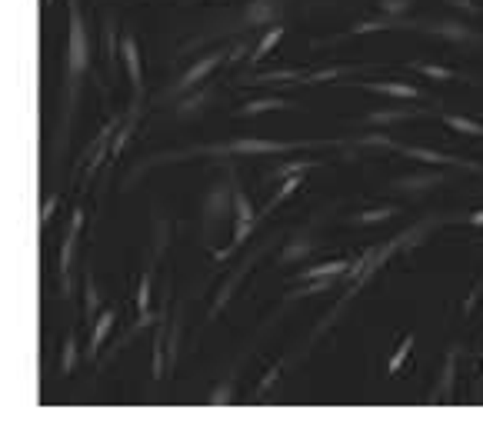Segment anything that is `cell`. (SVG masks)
<instances>
[{
    "label": "cell",
    "instance_id": "cell-29",
    "mask_svg": "<svg viewBox=\"0 0 483 423\" xmlns=\"http://www.w3.org/2000/svg\"><path fill=\"white\" fill-rule=\"evenodd\" d=\"M467 224H473V227H483V210H473V214L467 217Z\"/></svg>",
    "mask_w": 483,
    "mask_h": 423
},
{
    "label": "cell",
    "instance_id": "cell-18",
    "mask_svg": "<svg viewBox=\"0 0 483 423\" xmlns=\"http://www.w3.org/2000/svg\"><path fill=\"white\" fill-rule=\"evenodd\" d=\"M274 14H277V7L270 0H257V3L247 7V24H267Z\"/></svg>",
    "mask_w": 483,
    "mask_h": 423
},
{
    "label": "cell",
    "instance_id": "cell-23",
    "mask_svg": "<svg viewBox=\"0 0 483 423\" xmlns=\"http://www.w3.org/2000/svg\"><path fill=\"white\" fill-rule=\"evenodd\" d=\"M313 167V160H293V164H283V167H277L274 174H270V180H283V177H293V174H306Z\"/></svg>",
    "mask_w": 483,
    "mask_h": 423
},
{
    "label": "cell",
    "instance_id": "cell-21",
    "mask_svg": "<svg viewBox=\"0 0 483 423\" xmlns=\"http://www.w3.org/2000/svg\"><path fill=\"white\" fill-rule=\"evenodd\" d=\"M83 224V214L77 210L74 214V224H70V233H67V244H64V253H60V270L67 274V267H70V250H74V240H77V230Z\"/></svg>",
    "mask_w": 483,
    "mask_h": 423
},
{
    "label": "cell",
    "instance_id": "cell-26",
    "mask_svg": "<svg viewBox=\"0 0 483 423\" xmlns=\"http://www.w3.org/2000/svg\"><path fill=\"white\" fill-rule=\"evenodd\" d=\"M74 353H77V340L67 337V347H64V370H74Z\"/></svg>",
    "mask_w": 483,
    "mask_h": 423
},
{
    "label": "cell",
    "instance_id": "cell-20",
    "mask_svg": "<svg viewBox=\"0 0 483 423\" xmlns=\"http://www.w3.org/2000/svg\"><path fill=\"white\" fill-rule=\"evenodd\" d=\"M413 70L417 74H423V77H430V80H457V70H450V67H436V64H413Z\"/></svg>",
    "mask_w": 483,
    "mask_h": 423
},
{
    "label": "cell",
    "instance_id": "cell-17",
    "mask_svg": "<svg viewBox=\"0 0 483 423\" xmlns=\"http://www.w3.org/2000/svg\"><path fill=\"white\" fill-rule=\"evenodd\" d=\"M310 250H313V244H310L306 237H297V240H290V244H287V250L280 253V264H293V260H304Z\"/></svg>",
    "mask_w": 483,
    "mask_h": 423
},
{
    "label": "cell",
    "instance_id": "cell-16",
    "mask_svg": "<svg viewBox=\"0 0 483 423\" xmlns=\"http://www.w3.org/2000/svg\"><path fill=\"white\" fill-rule=\"evenodd\" d=\"M300 183H304V180H300V174H293V177H283V183H280V190H277V194H274V200H270V203L263 207V214H270V210H277L280 203H283V200L290 197V194H293V190H297Z\"/></svg>",
    "mask_w": 483,
    "mask_h": 423
},
{
    "label": "cell",
    "instance_id": "cell-1",
    "mask_svg": "<svg viewBox=\"0 0 483 423\" xmlns=\"http://www.w3.org/2000/svg\"><path fill=\"white\" fill-rule=\"evenodd\" d=\"M390 150L404 153L410 160H420V164H433V167H460V170H480L483 174V164H473V160H463V157H454V153H443V150H433V147H407V144H393Z\"/></svg>",
    "mask_w": 483,
    "mask_h": 423
},
{
    "label": "cell",
    "instance_id": "cell-8",
    "mask_svg": "<svg viewBox=\"0 0 483 423\" xmlns=\"http://www.w3.org/2000/svg\"><path fill=\"white\" fill-rule=\"evenodd\" d=\"M447 174H410V177H397L393 180V190H400V194H423V190H430L436 183H443Z\"/></svg>",
    "mask_w": 483,
    "mask_h": 423
},
{
    "label": "cell",
    "instance_id": "cell-11",
    "mask_svg": "<svg viewBox=\"0 0 483 423\" xmlns=\"http://www.w3.org/2000/svg\"><path fill=\"white\" fill-rule=\"evenodd\" d=\"M350 274V260H330V264H317V267H306L304 274H297L300 280H320V277H340Z\"/></svg>",
    "mask_w": 483,
    "mask_h": 423
},
{
    "label": "cell",
    "instance_id": "cell-15",
    "mask_svg": "<svg viewBox=\"0 0 483 423\" xmlns=\"http://www.w3.org/2000/svg\"><path fill=\"white\" fill-rule=\"evenodd\" d=\"M280 37H283V27H270V30L263 34V40L257 44L254 57H250V64H260V60H263V57H267V53H270V50L280 44Z\"/></svg>",
    "mask_w": 483,
    "mask_h": 423
},
{
    "label": "cell",
    "instance_id": "cell-14",
    "mask_svg": "<svg viewBox=\"0 0 483 423\" xmlns=\"http://www.w3.org/2000/svg\"><path fill=\"white\" fill-rule=\"evenodd\" d=\"M443 124L457 133H467V137H483V124L470 120V117H460V114H443Z\"/></svg>",
    "mask_w": 483,
    "mask_h": 423
},
{
    "label": "cell",
    "instance_id": "cell-25",
    "mask_svg": "<svg viewBox=\"0 0 483 423\" xmlns=\"http://www.w3.org/2000/svg\"><path fill=\"white\" fill-rule=\"evenodd\" d=\"M97 313V287H94V277L87 274V317Z\"/></svg>",
    "mask_w": 483,
    "mask_h": 423
},
{
    "label": "cell",
    "instance_id": "cell-2",
    "mask_svg": "<svg viewBox=\"0 0 483 423\" xmlns=\"http://www.w3.org/2000/svg\"><path fill=\"white\" fill-rule=\"evenodd\" d=\"M233 214H237V230H233V244H230V250H220L217 257L224 260V257H230L233 250L240 247L250 233H254V227H257V210H254V203H250V197L240 190V187H233Z\"/></svg>",
    "mask_w": 483,
    "mask_h": 423
},
{
    "label": "cell",
    "instance_id": "cell-28",
    "mask_svg": "<svg viewBox=\"0 0 483 423\" xmlns=\"http://www.w3.org/2000/svg\"><path fill=\"white\" fill-rule=\"evenodd\" d=\"M227 397H230V387H220V390L213 394V403H227Z\"/></svg>",
    "mask_w": 483,
    "mask_h": 423
},
{
    "label": "cell",
    "instance_id": "cell-22",
    "mask_svg": "<svg viewBox=\"0 0 483 423\" xmlns=\"http://www.w3.org/2000/svg\"><path fill=\"white\" fill-rule=\"evenodd\" d=\"M410 350H413V333H407V337H404V344L397 347V353L390 357V367H387V374L393 376V374H397V370H400V367H404V360H407V353H410Z\"/></svg>",
    "mask_w": 483,
    "mask_h": 423
},
{
    "label": "cell",
    "instance_id": "cell-5",
    "mask_svg": "<svg viewBox=\"0 0 483 423\" xmlns=\"http://www.w3.org/2000/svg\"><path fill=\"white\" fill-rule=\"evenodd\" d=\"M67 57H70V77L83 74V67H87V37H83V24H80V17H70V50H67Z\"/></svg>",
    "mask_w": 483,
    "mask_h": 423
},
{
    "label": "cell",
    "instance_id": "cell-13",
    "mask_svg": "<svg viewBox=\"0 0 483 423\" xmlns=\"http://www.w3.org/2000/svg\"><path fill=\"white\" fill-rule=\"evenodd\" d=\"M283 107H290L283 97H260V100L244 103V107H240V117H257V114H267V110H283Z\"/></svg>",
    "mask_w": 483,
    "mask_h": 423
},
{
    "label": "cell",
    "instance_id": "cell-12",
    "mask_svg": "<svg viewBox=\"0 0 483 423\" xmlns=\"http://www.w3.org/2000/svg\"><path fill=\"white\" fill-rule=\"evenodd\" d=\"M114 320H117V313L114 310H107V313H101L97 317V326H94V337H90V357H97L101 353V347H103V340H107V333H110V326H114Z\"/></svg>",
    "mask_w": 483,
    "mask_h": 423
},
{
    "label": "cell",
    "instance_id": "cell-9",
    "mask_svg": "<svg viewBox=\"0 0 483 423\" xmlns=\"http://www.w3.org/2000/svg\"><path fill=\"white\" fill-rule=\"evenodd\" d=\"M423 110H413V107H387V110H374L367 114V124L370 127H390V124H404V120H413L420 117Z\"/></svg>",
    "mask_w": 483,
    "mask_h": 423
},
{
    "label": "cell",
    "instance_id": "cell-6",
    "mask_svg": "<svg viewBox=\"0 0 483 423\" xmlns=\"http://www.w3.org/2000/svg\"><path fill=\"white\" fill-rule=\"evenodd\" d=\"M363 90L370 94H383V97H393V100H417L420 90L413 84H404V80H370V84H360Z\"/></svg>",
    "mask_w": 483,
    "mask_h": 423
},
{
    "label": "cell",
    "instance_id": "cell-27",
    "mask_svg": "<svg viewBox=\"0 0 483 423\" xmlns=\"http://www.w3.org/2000/svg\"><path fill=\"white\" fill-rule=\"evenodd\" d=\"M454 7H457L460 14H470V17H477L480 14V3H473V0H450Z\"/></svg>",
    "mask_w": 483,
    "mask_h": 423
},
{
    "label": "cell",
    "instance_id": "cell-7",
    "mask_svg": "<svg viewBox=\"0 0 483 423\" xmlns=\"http://www.w3.org/2000/svg\"><path fill=\"white\" fill-rule=\"evenodd\" d=\"M120 57H124V67H127L133 90H137V94H144V74H140V47H137V40H133V37H124V44H120Z\"/></svg>",
    "mask_w": 483,
    "mask_h": 423
},
{
    "label": "cell",
    "instance_id": "cell-24",
    "mask_svg": "<svg viewBox=\"0 0 483 423\" xmlns=\"http://www.w3.org/2000/svg\"><path fill=\"white\" fill-rule=\"evenodd\" d=\"M410 3H413V0H380V10L387 17H400V14L410 10Z\"/></svg>",
    "mask_w": 483,
    "mask_h": 423
},
{
    "label": "cell",
    "instance_id": "cell-19",
    "mask_svg": "<svg viewBox=\"0 0 483 423\" xmlns=\"http://www.w3.org/2000/svg\"><path fill=\"white\" fill-rule=\"evenodd\" d=\"M390 217H397V207H377V210H363V214H356L354 224H360V227L383 224V220H390Z\"/></svg>",
    "mask_w": 483,
    "mask_h": 423
},
{
    "label": "cell",
    "instance_id": "cell-10",
    "mask_svg": "<svg viewBox=\"0 0 483 423\" xmlns=\"http://www.w3.org/2000/svg\"><path fill=\"white\" fill-rule=\"evenodd\" d=\"M220 60H224V53H220V50H217V53H207L204 60H197V64H194L187 74L180 77V90H190V87H197V84H200V80H204V77L210 74V70H213Z\"/></svg>",
    "mask_w": 483,
    "mask_h": 423
},
{
    "label": "cell",
    "instance_id": "cell-3",
    "mask_svg": "<svg viewBox=\"0 0 483 423\" xmlns=\"http://www.w3.org/2000/svg\"><path fill=\"white\" fill-rule=\"evenodd\" d=\"M310 147L306 140H254V137H244V140H230L224 147H217V153H287V150H300Z\"/></svg>",
    "mask_w": 483,
    "mask_h": 423
},
{
    "label": "cell",
    "instance_id": "cell-4",
    "mask_svg": "<svg viewBox=\"0 0 483 423\" xmlns=\"http://www.w3.org/2000/svg\"><path fill=\"white\" fill-rule=\"evenodd\" d=\"M417 27L430 30V34L450 40V44H483V34H477L473 27L460 24V21H433V24H417Z\"/></svg>",
    "mask_w": 483,
    "mask_h": 423
}]
</instances>
